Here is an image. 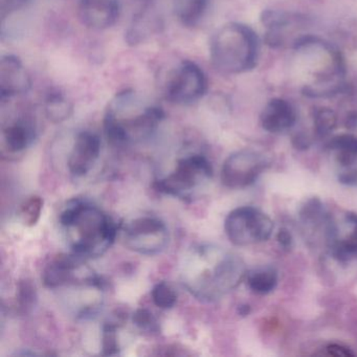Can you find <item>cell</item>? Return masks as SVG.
<instances>
[{
    "label": "cell",
    "instance_id": "d4e9b609",
    "mask_svg": "<svg viewBox=\"0 0 357 357\" xmlns=\"http://www.w3.org/2000/svg\"><path fill=\"white\" fill-rule=\"evenodd\" d=\"M333 256L340 261H347L357 256V229L348 238L334 245Z\"/></svg>",
    "mask_w": 357,
    "mask_h": 357
},
{
    "label": "cell",
    "instance_id": "836d02e7",
    "mask_svg": "<svg viewBox=\"0 0 357 357\" xmlns=\"http://www.w3.org/2000/svg\"><path fill=\"white\" fill-rule=\"evenodd\" d=\"M347 219H348L350 222L357 225V214H349L348 216H347Z\"/></svg>",
    "mask_w": 357,
    "mask_h": 357
},
{
    "label": "cell",
    "instance_id": "603a6c76",
    "mask_svg": "<svg viewBox=\"0 0 357 357\" xmlns=\"http://www.w3.org/2000/svg\"><path fill=\"white\" fill-rule=\"evenodd\" d=\"M43 208V199L40 196H31L20 206V217L24 225L34 227L41 217Z\"/></svg>",
    "mask_w": 357,
    "mask_h": 357
},
{
    "label": "cell",
    "instance_id": "9c48e42d",
    "mask_svg": "<svg viewBox=\"0 0 357 357\" xmlns=\"http://www.w3.org/2000/svg\"><path fill=\"white\" fill-rule=\"evenodd\" d=\"M268 166L269 160L262 153L241 150L225 160L221 181L229 189H244L252 185Z\"/></svg>",
    "mask_w": 357,
    "mask_h": 357
},
{
    "label": "cell",
    "instance_id": "ffe728a7",
    "mask_svg": "<svg viewBox=\"0 0 357 357\" xmlns=\"http://www.w3.org/2000/svg\"><path fill=\"white\" fill-rule=\"evenodd\" d=\"M124 323V317L118 312L114 319H108L103 326L102 334V355L112 356L120 353V342H119L116 331Z\"/></svg>",
    "mask_w": 357,
    "mask_h": 357
},
{
    "label": "cell",
    "instance_id": "277c9868",
    "mask_svg": "<svg viewBox=\"0 0 357 357\" xmlns=\"http://www.w3.org/2000/svg\"><path fill=\"white\" fill-rule=\"evenodd\" d=\"M210 55L213 66L220 72L237 74L250 70L256 61V36L248 26L227 24L213 36Z\"/></svg>",
    "mask_w": 357,
    "mask_h": 357
},
{
    "label": "cell",
    "instance_id": "1f68e13d",
    "mask_svg": "<svg viewBox=\"0 0 357 357\" xmlns=\"http://www.w3.org/2000/svg\"><path fill=\"white\" fill-rule=\"evenodd\" d=\"M294 146H296V149H308L309 141L304 137H296V139H294Z\"/></svg>",
    "mask_w": 357,
    "mask_h": 357
},
{
    "label": "cell",
    "instance_id": "52a82bcc",
    "mask_svg": "<svg viewBox=\"0 0 357 357\" xmlns=\"http://www.w3.org/2000/svg\"><path fill=\"white\" fill-rule=\"evenodd\" d=\"M208 89L204 70L185 60L173 68L167 77L164 95L167 101L176 105H190L202 99Z\"/></svg>",
    "mask_w": 357,
    "mask_h": 357
},
{
    "label": "cell",
    "instance_id": "ba28073f",
    "mask_svg": "<svg viewBox=\"0 0 357 357\" xmlns=\"http://www.w3.org/2000/svg\"><path fill=\"white\" fill-rule=\"evenodd\" d=\"M124 242L132 252L154 256L166 250L169 242L168 229L156 217H139L125 227Z\"/></svg>",
    "mask_w": 357,
    "mask_h": 357
},
{
    "label": "cell",
    "instance_id": "7a4b0ae2",
    "mask_svg": "<svg viewBox=\"0 0 357 357\" xmlns=\"http://www.w3.org/2000/svg\"><path fill=\"white\" fill-rule=\"evenodd\" d=\"M165 119V112L135 91H123L108 103L104 116V131L116 147L147 139Z\"/></svg>",
    "mask_w": 357,
    "mask_h": 357
},
{
    "label": "cell",
    "instance_id": "3957f363",
    "mask_svg": "<svg viewBox=\"0 0 357 357\" xmlns=\"http://www.w3.org/2000/svg\"><path fill=\"white\" fill-rule=\"evenodd\" d=\"M73 252L82 258L102 256L114 243L118 227L98 206L76 200L64 208L59 218Z\"/></svg>",
    "mask_w": 357,
    "mask_h": 357
},
{
    "label": "cell",
    "instance_id": "4dcf8cb0",
    "mask_svg": "<svg viewBox=\"0 0 357 357\" xmlns=\"http://www.w3.org/2000/svg\"><path fill=\"white\" fill-rule=\"evenodd\" d=\"M338 181L340 183H344L347 185H357V169H350V170L342 172L338 176Z\"/></svg>",
    "mask_w": 357,
    "mask_h": 357
},
{
    "label": "cell",
    "instance_id": "44dd1931",
    "mask_svg": "<svg viewBox=\"0 0 357 357\" xmlns=\"http://www.w3.org/2000/svg\"><path fill=\"white\" fill-rule=\"evenodd\" d=\"M37 303V291L32 282L22 280L18 283L16 292V307L20 312L28 313Z\"/></svg>",
    "mask_w": 357,
    "mask_h": 357
},
{
    "label": "cell",
    "instance_id": "4316f807",
    "mask_svg": "<svg viewBox=\"0 0 357 357\" xmlns=\"http://www.w3.org/2000/svg\"><path fill=\"white\" fill-rule=\"evenodd\" d=\"M32 3V0H1L0 3V15L1 22H6L15 14L26 10Z\"/></svg>",
    "mask_w": 357,
    "mask_h": 357
},
{
    "label": "cell",
    "instance_id": "5b68a950",
    "mask_svg": "<svg viewBox=\"0 0 357 357\" xmlns=\"http://www.w3.org/2000/svg\"><path fill=\"white\" fill-rule=\"evenodd\" d=\"M212 175V165L208 158L192 154L177 160L174 170L168 176L156 181L153 187L160 193L185 199L204 179L211 178Z\"/></svg>",
    "mask_w": 357,
    "mask_h": 357
},
{
    "label": "cell",
    "instance_id": "cb8c5ba5",
    "mask_svg": "<svg viewBox=\"0 0 357 357\" xmlns=\"http://www.w3.org/2000/svg\"><path fill=\"white\" fill-rule=\"evenodd\" d=\"M132 321L142 331L156 333L160 331V325L151 311L146 308H139L132 314Z\"/></svg>",
    "mask_w": 357,
    "mask_h": 357
},
{
    "label": "cell",
    "instance_id": "83f0119b",
    "mask_svg": "<svg viewBox=\"0 0 357 357\" xmlns=\"http://www.w3.org/2000/svg\"><path fill=\"white\" fill-rule=\"evenodd\" d=\"M329 147L337 152H347L357 155V137L351 135H338L330 142Z\"/></svg>",
    "mask_w": 357,
    "mask_h": 357
},
{
    "label": "cell",
    "instance_id": "6da1fadb",
    "mask_svg": "<svg viewBox=\"0 0 357 357\" xmlns=\"http://www.w3.org/2000/svg\"><path fill=\"white\" fill-rule=\"evenodd\" d=\"M215 252L208 246L195 248L183 265V285L200 300H217L235 289L246 275L239 257L225 255L216 259Z\"/></svg>",
    "mask_w": 357,
    "mask_h": 357
},
{
    "label": "cell",
    "instance_id": "5bb4252c",
    "mask_svg": "<svg viewBox=\"0 0 357 357\" xmlns=\"http://www.w3.org/2000/svg\"><path fill=\"white\" fill-rule=\"evenodd\" d=\"M162 20L151 3H145L142 9L131 20L126 33L125 40L129 45H142L155 36L162 29Z\"/></svg>",
    "mask_w": 357,
    "mask_h": 357
},
{
    "label": "cell",
    "instance_id": "7c38bea8",
    "mask_svg": "<svg viewBox=\"0 0 357 357\" xmlns=\"http://www.w3.org/2000/svg\"><path fill=\"white\" fill-rule=\"evenodd\" d=\"M101 153V139L91 131H81L75 137L68 158L70 172L77 177L85 176L93 169Z\"/></svg>",
    "mask_w": 357,
    "mask_h": 357
},
{
    "label": "cell",
    "instance_id": "f546056e",
    "mask_svg": "<svg viewBox=\"0 0 357 357\" xmlns=\"http://www.w3.org/2000/svg\"><path fill=\"white\" fill-rule=\"evenodd\" d=\"M277 240L280 245L285 250L291 248L292 242H294L291 234L289 233L287 229H281L278 231Z\"/></svg>",
    "mask_w": 357,
    "mask_h": 357
},
{
    "label": "cell",
    "instance_id": "8fae6325",
    "mask_svg": "<svg viewBox=\"0 0 357 357\" xmlns=\"http://www.w3.org/2000/svg\"><path fill=\"white\" fill-rule=\"evenodd\" d=\"M32 87V79L22 60L15 55H3L0 60L1 101L26 95Z\"/></svg>",
    "mask_w": 357,
    "mask_h": 357
},
{
    "label": "cell",
    "instance_id": "ac0fdd59",
    "mask_svg": "<svg viewBox=\"0 0 357 357\" xmlns=\"http://www.w3.org/2000/svg\"><path fill=\"white\" fill-rule=\"evenodd\" d=\"M45 112L49 121L54 124H60L70 118L74 107L63 93L53 91L45 99Z\"/></svg>",
    "mask_w": 357,
    "mask_h": 357
},
{
    "label": "cell",
    "instance_id": "7402d4cb",
    "mask_svg": "<svg viewBox=\"0 0 357 357\" xmlns=\"http://www.w3.org/2000/svg\"><path fill=\"white\" fill-rule=\"evenodd\" d=\"M151 298L158 308L168 310L173 308L177 302V294L166 282H158L151 290Z\"/></svg>",
    "mask_w": 357,
    "mask_h": 357
},
{
    "label": "cell",
    "instance_id": "9a60e30c",
    "mask_svg": "<svg viewBox=\"0 0 357 357\" xmlns=\"http://www.w3.org/2000/svg\"><path fill=\"white\" fill-rule=\"evenodd\" d=\"M37 137L36 124L29 114L18 116L3 130V142L10 152L18 153L32 145Z\"/></svg>",
    "mask_w": 357,
    "mask_h": 357
},
{
    "label": "cell",
    "instance_id": "484cf974",
    "mask_svg": "<svg viewBox=\"0 0 357 357\" xmlns=\"http://www.w3.org/2000/svg\"><path fill=\"white\" fill-rule=\"evenodd\" d=\"M315 130L321 137L329 135L336 126V116L329 109H321L317 112L314 118Z\"/></svg>",
    "mask_w": 357,
    "mask_h": 357
},
{
    "label": "cell",
    "instance_id": "8992f818",
    "mask_svg": "<svg viewBox=\"0 0 357 357\" xmlns=\"http://www.w3.org/2000/svg\"><path fill=\"white\" fill-rule=\"evenodd\" d=\"M273 221L262 211L241 206L231 211L225 221L229 241L237 246H248L266 241L273 234Z\"/></svg>",
    "mask_w": 357,
    "mask_h": 357
},
{
    "label": "cell",
    "instance_id": "d6986e66",
    "mask_svg": "<svg viewBox=\"0 0 357 357\" xmlns=\"http://www.w3.org/2000/svg\"><path fill=\"white\" fill-rule=\"evenodd\" d=\"M248 285L252 291L267 294L273 291L278 284V273L273 268H261L248 273Z\"/></svg>",
    "mask_w": 357,
    "mask_h": 357
},
{
    "label": "cell",
    "instance_id": "e0dca14e",
    "mask_svg": "<svg viewBox=\"0 0 357 357\" xmlns=\"http://www.w3.org/2000/svg\"><path fill=\"white\" fill-rule=\"evenodd\" d=\"M210 0H173L175 17L185 28H195L208 11Z\"/></svg>",
    "mask_w": 357,
    "mask_h": 357
},
{
    "label": "cell",
    "instance_id": "e575fe53",
    "mask_svg": "<svg viewBox=\"0 0 357 357\" xmlns=\"http://www.w3.org/2000/svg\"><path fill=\"white\" fill-rule=\"evenodd\" d=\"M145 3H153L154 0H143Z\"/></svg>",
    "mask_w": 357,
    "mask_h": 357
},
{
    "label": "cell",
    "instance_id": "4fadbf2b",
    "mask_svg": "<svg viewBox=\"0 0 357 357\" xmlns=\"http://www.w3.org/2000/svg\"><path fill=\"white\" fill-rule=\"evenodd\" d=\"M120 13V0H80L79 3V20L91 30L112 28Z\"/></svg>",
    "mask_w": 357,
    "mask_h": 357
},
{
    "label": "cell",
    "instance_id": "d6a6232c",
    "mask_svg": "<svg viewBox=\"0 0 357 357\" xmlns=\"http://www.w3.org/2000/svg\"><path fill=\"white\" fill-rule=\"evenodd\" d=\"M238 313H239L241 317H246V315L250 314V305L244 304V305H240L239 307H238Z\"/></svg>",
    "mask_w": 357,
    "mask_h": 357
},
{
    "label": "cell",
    "instance_id": "2e32d148",
    "mask_svg": "<svg viewBox=\"0 0 357 357\" xmlns=\"http://www.w3.org/2000/svg\"><path fill=\"white\" fill-rule=\"evenodd\" d=\"M296 114L291 106L283 100H273L261 116V124L269 132H280L296 123Z\"/></svg>",
    "mask_w": 357,
    "mask_h": 357
},
{
    "label": "cell",
    "instance_id": "f1b7e54d",
    "mask_svg": "<svg viewBox=\"0 0 357 357\" xmlns=\"http://www.w3.org/2000/svg\"><path fill=\"white\" fill-rule=\"evenodd\" d=\"M328 354L335 357H352L355 356V353L352 352L350 349L347 347L342 346L338 344H331L326 348Z\"/></svg>",
    "mask_w": 357,
    "mask_h": 357
},
{
    "label": "cell",
    "instance_id": "30bf717a",
    "mask_svg": "<svg viewBox=\"0 0 357 357\" xmlns=\"http://www.w3.org/2000/svg\"><path fill=\"white\" fill-rule=\"evenodd\" d=\"M84 258L78 255H59L52 259L51 262L45 267L43 273V282L45 287L50 289L63 287L72 284L83 283L91 287H103V282L97 275L89 278L79 277L78 271L82 268Z\"/></svg>",
    "mask_w": 357,
    "mask_h": 357
}]
</instances>
